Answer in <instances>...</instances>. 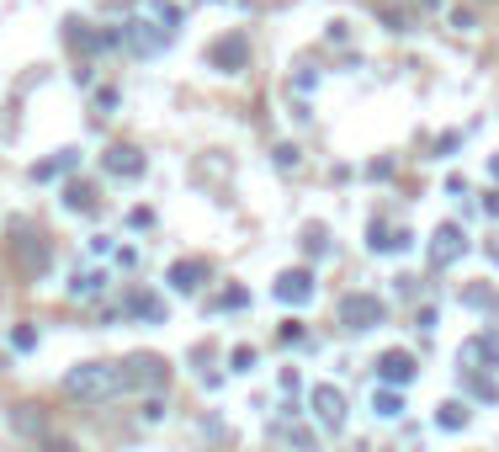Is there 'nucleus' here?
Instances as JSON below:
<instances>
[{
	"label": "nucleus",
	"mask_w": 499,
	"mask_h": 452,
	"mask_svg": "<svg viewBox=\"0 0 499 452\" xmlns=\"http://www.w3.org/2000/svg\"><path fill=\"white\" fill-rule=\"evenodd\" d=\"M319 415H324V420H340V394L319 389Z\"/></svg>",
	"instance_id": "nucleus-1"
},
{
	"label": "nucleus",
	"mask_w": 499,
	"mask_h": 452,
	"mask_svg": "<svg viewBox=\"0 0 499 452\" xmlns=\"http://www.w3.org/2000/svg\"><path fill=\"white\" fill-rule=\"evenodd\" d=\"M382 368H388V378H409V357L393 351V357H382Z\"/></svg>",
	"instance_id": "nucleus-2"
}]
</instances>
